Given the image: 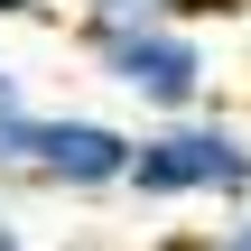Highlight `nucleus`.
Instances as JSON below:
<instances>
[{"label": "nucleus", "instance_id": "7", "mask_svg": "<svg viewBox=\"0 0 251 251\" xmlns=\"http://www.w3.org/2000/svg\"><path fill=\"white\" fill-rule=\"evenodd\" d=\"M214 251H251V205L233 214V224H224V233H214Z\"/></svg>", "mask_w": 251, "mask_h": 251}, {"label": "nucleus", "instance_id": "2", "mask_svg": "<svg viewBox=\"0 0 251 251\" xmlns=\"http://www.w3.org/2000/svg\"><path fill=\"white\" fill-rule=\"evenodd\" d=\"M130 196L140 205H251V140L214 112H186V121H149L140 130V158H130Z\"/></svg>", "mask_w": 251, "mask_h": 251}, {"label": "nucleus", "instance_id": "6", "mask_svg": "<svg viewBox=\"0 0 251 251\" xmlns=\"http://www.w3.org/2000/svg\"><path fill=\"white\" fill-rule=\"evenodd\" d=\"M0 19H19V28H47V19H56V0H0Z\"/></svg>", "mask_w": 251, "mask_h": 251}, {"label": "nucleus", "instance_id": "3", "mask_svg": "<svg viewBox=\"0 0 251 251\" xmlns=\"http://www.w3.org/2000/svg\"><path fill=\"white\" fill-rule=\"evenodd\" d=\"M93 65H102V84L130 93L149 121H186V112H205V84H214L205 37H196L186 19H168V28H130V37L93 47Z\"/></svg>", "mask_w": 251, "mask_h": 251}, {"label": "nucleus", "instance_id": "4", "mask_svg": "<svg viewBox=\"0 0 251 251\" xmlns=\"http://www.w3.org/2000/svg\"><path fill=\"white\" fill-rule=\"evenodd\" d=\"M196 0H75V37H84V56L93 47H112V37H130V28H168V19H186Z\"/></svg>", "mask_w": 251, "mask_h": 251}, {"label": "nucleus", "instance_id": "8", "mask_svg": "<svg viewBox=\"0 0 251 251\" xmlns=\"http://www.w3.org/2000/svg\"><path fill=\"white\" fill-rule=\"evenodd\" d=\"M158 251H214V233H168Z\"/></svg>", "mask_w": 251, "mask_h": 251}, {"label": "nucleus", "instance_id": "5", "mask_svg": "<svg viewBox=\"0 0 251 251\" xmlns=\"http://www.w3.org/2000/svg\"><path fill=\"white\" fill-rule=\"evenodd\" d=\"M28 112V84H19V65H0V121H19Z\"/></svg>", "mask_w": 251, "mask_h": 251}, {"label": "nucleus", "instance_id": "1", "mask_svg": "<svg viewBox=\"0 0 251 251\" xmlns=\"http://www.w3.org/2000/svg\"><path fill=\"white\" fill-rule=\"evenodd\" d=\"M140 130L102 121V112H19L0 121V177L47 186V196H112L130 186Z\"/></svg>", "mask_w": 251, "mask_h": 251}, {"label": "nucleus", "instance_id": "9", "mask_svg": "<svg viewBox=\"0 0 251 251\" xmlns=\"http://www.w3.org/2000/svg\"><path fill=\"white\" fill-rule=\"evenodd\" d=\"M0 251H28V233H19V224H9V214H0Z\"/></svg>", "mask_w": 251, "mask_h": 251}]
</instances>
